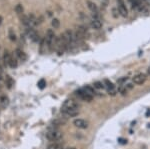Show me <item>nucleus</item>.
I'll list each match as a JSON object with an SVG mask.
<instances>
[{
	"label": "nucleus",
	"mask_w": 150,
	"mask_h": 149,
	"mask_svg": "<svg viewBox=\"0 0 150 149\" xmlns=\"http://www.w3.org/2000/svg\"><path fill=\"white\" fill-rule=\"evenodd\" d=\"M79 108L80 104L74 99H67L64 101L61 108V112L67 116L74 117L79 114Z\"/></svg>",
	"instance_id": "f257e3e1"
},
{
	"label": "nucleus",
	"mask_w": 150,
	"mask_h": 149,
	"mask_svg": "<svg viewBox=\"0 0 150 149\" xmlns=\"http://www.w3.org/2000/svg\"><path fill=\"white\" fill-rule=\"evenodd\" d=\"M46 138H47L49 141L58 142L63 138V133L61 131H59V130L52 129L46 132Z\"/></svg>",
	"instance_id": "f03ea898"
},
{
	"label": "nucleus",
	"mask_w": 150,
	"mask_h": 149,
	"mask_svg": "<svg viewBox=\"0 0 150 149\" xmlns=\"http://www.w3.org/2000/svg\"><path fill=\"white\" fill-rule=\"evenodd\" d=\"M44 38H45V41H46V46H47L48 48L53 47L54 43H55V40H56V36H55V33H54V30L48 29Z\"/></svg>",
	"instance_id": "7ed1b4c3"
},
{
	"label": "nucleus",
	"mask_w": 150,
	"mask_h": 149,
	"mask_svg": "<svg viewBox=\"0 0 150 149\" xmlns=\"http://www.w3.org/2000/svg\"><path fill=\"white\" fill-rule=\"evenodd\" d=\"M74 94H75V96H77L80 100L85 101V102H91L92 100H93V97H94V96L86 93V92L83 90V88H80V89L76 90V91L74 92Z\"/></svg>",
	"instance_id": "20e7f679"
},
{
	"label": "nucleus",
	"mask_w": 150,
	"mask_h": 149,
	"mask_svg": "<svg viewBox=\"0 0 150 149\" xmlns=\"http://www.w3.org/2000/svg\"><path fill=\"white\" fill-rule=\"evenodd\" d=\"M146 74L144 73H139V74H136L134 77H133V83L134 84H137V85H142L146 82Z\"/></svg>",
	"instance_id": "39448f33"
},
{
	"label": "nucleus",
	"mask_w": 150,
	"mask_h": 149,
	"mask_svg": "<svg viewBox=\"0 0 150 149\" xmlns=\"http://www.w3.org/2000/svg\"><path fill=\"white\" fill-rule=\"evenodd\" d=\"M118 2V10H119V14L123 17H127L128 16V10L126 7L125 3H124L123 0H117Z\"/></svg>",
	"instance_id": "423d86ee"
},
{
	"label": "nucleus",
	"mask_w": 150,
	"mask_h": 149,
	"mask_svg": "<svg viewBox=\"0 0 150 149\" xmlns=\"http://www.w3.org/2000/svg\"><path fill=\"white\" fill-rule=\"evenodd\" d=\"M73 125L75 127L79 128V129H86L88 128V122L85 120V119H82V118H77L73 120Z\"/></svg>",
	"instance_id": "0eeeda50"
},
{
	"label": "nucleus",
	"mask_w": 150,
	"mask_h": 149,
	"mask_svg": "<svg viewBox=\"0 0 150 149\" xmlns=\"http://www.w3.org/2000/svg\"><path fill=\"white\" fill-rule=\"evenodd\" d=\"M15 56L17 57L18 60H20V61H22V62H24L27 60L26 53H25L23 50H21L20 48H16L15 49Z\"/></svg>",
	"instance_id": "6e6552de"
},
{
	"label": "nucleus",
	"mask_w": 150,
	"mask_h": 149,
	"mask_svg": "<svg viewBox=\"0 0 150 149\" xmlns=\"http://www.w3.org/2000/svg\"><path fill=\"white\" fill-rule=\"evenodd\" d=\"M103 23L101 21V19H95V18H92V20L90 21V26H91L92 29H95V30H99V29L102 27Z\"/></svg>",
	"instance_id": "1a4fd4ad"
},
{
	"label": "nucleus",
	"mask_w": 150,
	"mask_h": 149,
	"mask_svg": "<svg viewBox=\"0 0 150 149\" xmlns=\"http://www.w3.org/2000/svg\"><path fill=\"white\" fill-rule=\"evenodd\" d=\"M11 54L9 53L8 50H4V53H3V56H2V61H3V64L5 66H9V62H10V59H11Z\"/></svg>",
	"instance_id": "9d476101"
},
{
	"label": "nucleus",
	"mask_w": 150,
	"mask_h": 149,
	"mask_svg": "<svg viewBox=\"0 0 150 149\" xmlns=\"http://www.w3.org/2000/svg\"><path fill=\"white\" fill-rule=\"evenodd\" d=\"M4 84H5L7 89H11V88L14 86V80L12 79L11 76L7 75V76L4 78Z\"/></svg>",
	"instance_id": "9b49d317"
},
{
	"label": "nucleus",
	"mask_w": 150,
	"mask_h": 149,
	"mask_svg": "<svg viewBox=\"0 0 150 149\" xmlns=\"http://www.w3.org/2000/svg\"><path fill=\"white\" fill-rule=\"evenodd\" d=\"M83 90L86 92V93L90 94V95H92V96H94L97 94V92L95 91V88L92 87V86H90V85H85L83 87Z\"/></svg>",
	"instance_id": "f8f14e48"
},
{
	"label": "nucleus",
	"mask_w": 150,
	"mask_h": 149,
	"mask_svg": "<svg viewBox=\"0 0 150 149\" xmlns=\"http://www.w3.org/2000/svg\"><path fill=\"white\" fill-rule=\"evenodd\" d=\"M86 3H87V6H88V8L90 9V11L92 12V13H96V12H98V7L96 6V4L93 3V2H91V1H86Z\"/></svg>",
	"instance_id": "ddd939ff"
},
{
	"label": "nucleus",
	"mask_w": 150,
	"mask_h": 149,
	"mask_svg": "<svg viewBox=\"0 0 150 149\" xmlns=\"http://www.w3.org/2000/svg\"><path fill=\"white\" fill-rule=\"evenodd\" d=\"M9 104V98L6 95H0V105L2 107H6Z\"/></svg>",
	"instance_id": "4468645a"
},
{
	"label": "nucleus",
	"mask_w": 150,
	"mask_h": 149,
	"mask_svg": "<svg viewBox=\"0 0 150 149\" xmlns=\"http://www.w3.org/2000/svg\"><path fill=\"white\" fill-rule=\"evenodd\" d=\"M17 57L16 56H11V59H10L9 62V67L11 68H16L18 66V61H17Z\"/></svg>",
	"instance_id": "2eb2a0df"
},
{
	"label": "nucleus",
	"mask_w": 150,
	"mask_h": 149,
	"mask_svg": "<svg viewBox=\"0 0 150 149\" xmlns=\"http://www.w3.org/2000/svg\"><path fill=\"white\" fill-rule=\"evenodd\" d=\"M47 149H63V145L59 142H53L48 145Z\"/></svg>",
	"instance_id": "dca6fc26"
},
{
	"label": "nucleus",
	"mask_w": 150,
	"mask_h": 149,
	"mask_svg": "<svg viewBox=\"0 0 150 149\" xmlns=\"http://www.w3.org/2000/svg\"><path fill=\"white\" fill-rule=\"evenodd\" d=\"M93 85H94L93 87L95 88V89H97V90H102V89H105L104 83L101 82V81H95Z\"/></svg>",
	"instance_id": "f3484780"
},
{
	"label": "nucleus",
	"mask_w": 150,
	"mask_h": 149,
	"mask_svg": "<svg viewBox=\"0 0 150 149\" xmlns=\"http://www.w3.org/2000/svg\"><path fill=\"white\" fill-rule=\"evenodd\" d=\"M8 36H9V39L11 41H16V40H17L16 34H15V32H14V30L12 28L9 29V32H8Z\"/></svg>",
	"instance_id": "a211bd4d"
},
{
	"label": "nucleus",
	"mask_w": 150,
	"mask_h": 149,
	"mask_svg": "<svg viewBox=\"0 0 150 149\" xmlns=\"http://www.w3.org/2000/svg\"><path fill=\"white\" fill-rule=\"evenodd\" d=\"M14 10H15V12L17 14H22L24 12V8H23V6L21 4H17L15 6V8H14Z\"/></svg>",
	"instance_id": "6ab92c4d"
},
{
	"label": "nucleus",
	"mask_w": 150,
	"mask_h": 149,
	"mask_svg": "<svg viewBox=\"0 0 150 149\" xmlns=\"http://www.w3.org/2000/svg\"><path fill=\"white\" fill-rule=\"evenodd\" d=\"M51 24H52V26L54 27V29H57V28H59V26H60V21H59L57 18H54V19H52Z\"/></svg>",
	"instance_id": "aec40b11"
},
{
	"label": "nucleus",
	"mask_w": 150,
	"mask_h": 149,
	"mask_svg": "<svg viewBox=\"0 0 150 149\" xmlns=\"http://www.w3.org/2000/svg\"><path fill=\"white\" fill-rule=\"evenodd\" d=\"M45 86H46V81L44 80V79H40V80L38 81V87H39L40 89H43Z\"/></svg>",
	"instance_id": "412c9836"
},
{
	"label": "nucleus",
	"mask_w": 150,
	"mask_h": 149,
	"mask_svg": "<svg viewBox=\"0 0 150 149\" xmlns=\"http://www.w3.org/2000/svg\"><path fill=\"white\" fill-rule=\"evenodd\" d=\"M112 15L114 18H117L118 15H119V10H118V8H113L112 9Z\"/></svg>",
	"instance_id": "4be33fe9"
},
{
	"label": "nucleus",
	"mask_w": 150,
	"mask_h": 149,
	"mask_svg": "<svg viewBox=\"0 0 150 149\" xmlns=\"http://www.w3.org/2000/svg\"><path fill=\"white\" fill-rule=\"evenodd\" d=\"M127 79H128V77H123V78H121V79H119V80H117V83H118V84H123V83L125 82Z\"/></svg>",
	"instance_id": "5701e85b"
},
{
	"label": "nucleus",
	"mask_w": 150,
	"mask_h": 149,
	"mask_svg": "<svg viewBox=\"0 0 150 149\" xmlns=\"http://www.w3.org/2000/svg\"><path fill=\"white\" fill-rule=\"evenodd\" d=\"M133 87H134V85L131 84V83H128V84L125 85V88L128 90V91H129V90H131V89H133Z\"/></svg>",
	"instance_id": "b1692460"
},
{
	"label": "nucleus",
	"mask_w": 150,
	"mask_h": 149,
	"mask_svg": "<svg viewBox=\"0 0 150 149\" xmlns=\"http://www.w3.org/2000/svg\"><path fill=\"white\" fill-rule=\"evenodd\" d=\"M119 141H120V143H122V144H125L126 142H127V140H125V139H122V138H119Z\"/></svg>",
	"instance_id": "393cba45"
},
{
	"label": "nucleus",
	"mask_w": 150,
	"mask_h": 149,
	"mask_svg": "<svg viewBox=\"0 0 150 149\" xmlns=\"http://www.w3.org/2000/svg\"><path fill=\"white\" fill-rule=\"evenodd\" d=\"M147 74H148L150 76V66L148 67V69H147Z\"/></svg>",
	"instance_id": "a878e982"
},
{
	"label": "nucleus",
	"mask_w": 150,
	"mask_h": 149,
	"mask_svg": "<svg viewBox=\"0 0 150 149\" xmlns=\"http://www.w3.org/2000/svg\"><path fill=\"white\" fill-rule=\"evenodd\" d=\"M2 21H3V18H2V16H0V25L2 24Z\"/></svg>",
	"instance_id": "bb28decb"
},
{
	"label": "nucleus",
	"mask_w": 150,
	"mask_h": 149,
	"mask_svg": "<svg viewBox=\"0 0 150 149\" xmlns=\"http://www.w3.org/2000/svg\"><path fill=\"white\" fill-rule=\"evenodd\" d=\"M65 149H76L75 147H67V148H65Z\"/></svg>",
	"instance_id": "cd10ccee"
}]
</instances>
